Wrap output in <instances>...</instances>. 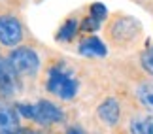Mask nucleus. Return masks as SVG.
I'll return each mask as SVG.
<instances>
[{"mask_svg": "<svg viewBox=\"0 0 153 134\" xmlns=\"http://www.w3.org/2000/svg\"><path fill=\"white\" fill-rule=\"evenodd\" d=\"M0 134H38V132L32 130V129H15V130H10V132H0Z\"/></svg>", "mask_w": 153, "mask_h": 134, "instance_id": "dca6fc26", "label": "nucleus"}, {"mask_svg": "<svg viewBox=\"0 0 153 134\" xmlns=\"http://www.w3.org/2000/svg\"><path fill=\"white\" fill-rule=\"evenodd\" d=\"M34 121L38 125H53L64 121V112L49 100H40L34 104Z\"/></svg>", "mask_w": 153, "mask_h": 134, "instance_id": "20e7f679", "label": "nucleus"}, {"mask_svg": "<svg viewBox=\"0 0 153 134\" xmlns=\"http://www.w3.org/2000/svg\"><path fill=\"white\" fill-rule=\"evenodd\" d=\"M10 66L17 76H34L40 68V57L32 47H15L8 57Z\"/></svg>", "mask_w": 153, "mask_h": 134, "instance_id": "f03ea898", "label": "nucleus"}, {"mask_svg": "<svg viewBox=\"0 0 153 134\" xmlns=\"http://www.w3.org/2000/svg\"><path fill=\"white\" fill-rule=\"evenodd\" d=\"M66 134H87V132L81 129L79 125H70L68 129H66Z\"/></svg>", "mask_w": 153, "mask_h": 134, "instance_id": "f3484780", "label": "nucleus"}, {"mask_svg": "<svg viewBox=\"0 0 153 134\" xmlns=\"http://www.w3.org/2000/svg\"><path fill=\"white\" fill-rule=\"evenodd\" d=\"M131 134H153V115H140L128 125Z\"/></svg>", "mask_w": 153, "mask_h": 134, "instance_id": "9d476101", "label": "nucleus"}, {"mask_svg": "<svg viewBox=\"0 0 153 134\" xmlns=\"http://www.w3.org/2000/svg\"><path fill=\"white\" fill-rule=\"evenodd\" d=\"M78 51L85 57H104L106 55V45L100 38L97 36H87L79 42Z\"/></svg>", "mask_w": 153, "mask_h": 134, "instance_id": "1a4fd4ad", "label": "nucleus"}, {"mask_svg": "<svg viewBox=\"0 0 153 134\" xmlns=\"http://www.w3.org/2000/svg\"><path fill=\"white\" fill-rule=\"evenodd\" d=\"M140 32V25L136 23V19L131 17H123L121 21H115L111 27V38L121 42V40H132L136 34Z\"/></svg>", "mask_w": 153, "mask_h": 134, "instance_id": "0eeeda50", "label": "nucleus"}, {"mask_svg": "<svg viewBox=\"0 0 153 134\" xmlns=\"http://www.w3.org/2000/svg\"><path fill=\"white\" fill-rule=\"evenodd\" d=\"M15 129H19V115H17L15 108L0 100V132H10Z\"/></svg>", "mask_w": 153, "mask_h": 134, "instance_id": "6e6552de", "label": "nucleus"}, {"mask_svg": "<svg viewBox=\"0 0 153 134\" xmlns=\"http://www.w3.org/2000/svg\"><path fill=\"white\" fill-rule=\"evenodd\" d=\"M136 96H138L140 104H142L146 110H149V112L153 113V83H144V85H140L138 91H136Z\"/></svg>", "mask_w": 153, "mask_h": 134, "instance_id": "f8f14e48", "label": "nucleus"}, {"mask_svg": "<svg viewBox=\"0 0 153 134\" xmlns=\"http://www.w3.org/2000/svg\"><path fill=\"white\" fill-rule=\"evenodd\" d=\"M97 113H98V119H100L102 123H106L108 127H115L121 119V106L114 96H108L100 106L97 108Z\"/></svg>", "mask_w": 153, "mask_h": 134, "instance_id": "423d86ee", "label": "nucleus"}, {"mask_svg": "<svg viewBox=\"0 0 153 134\" xmlns=\"http://www.w3.org/2000/svg\"><path fill=\"white\" fill-rule=\"evenodd\" d=\"M19 89V76L10 66L8 59H0V95L13 96Z\"/></svg>", "mask_w": 153, "mask_h": 134, "instance_id": "39448f33", "label": "nucleus"}, {"mask_svg": "<svg viewBox=\"0 0 153 134\" xmlns=\"http://www.w3.org/2000/svg\"><path fill=\"white\" fill-rule=\"evenodd\" d=\"M97 28H100V21H97L95 17L87 15L85 19L81 21V30H85V32H93V30H97Z\"/></svg>", "mask_w": 153, "mask_h": 134, "instance_id": "2eb2a0df", "label": "nucleus"}, {"mask_svg": "<svg viewBox=\"0 0 153 134\" xmlns=\"http://www.w3.org/2000/svg\"><path fill=\"white\" fill-rule=\"evenodd\" d=\"M142 66L146 72H149L153 76V45L142 53Z\"/></svg>", "mask_w": 153, "mask_h": 134, "instance_id": "4468645a", "label": "nucleus"}, {"mask_svg": "<svg viewBox=\"0 0 153 134\" xmlns=\"http://www.w3.org/2000/svg\"><path fill=\"white\" fill-rule=\"evenodd\" d=\"M78 27H79V23L78 19H66L64 21V25L59 28V32H57V40L59 42H70L74 36H76V32H78Z\"/></svg>", "mask_w": 153, "mask_h": 134, "instance_id": "9b49d317", "label": "nucleus"}, {"mask_svg": "<svg viewBox=\"0 0 153 134\" xmlns=\"http://www.w3.org/2000/svg\"><path fill=\"white\" fill-rule=\"evenodd\" d=\"M48 91L61 100H72L78 95V79L62 66H53L48 74Z\"/></svg>", "mask_w": 153, "mask_h": 134, "instance_id": "f257e3e1", "label": "nucleus"}, {"mask_svg": "<svg viewBox=\"0 0 153 134\" xmlns=\"http://www.w3.org/2000/svg\"><path fill=\"white\" fill-rule=\"evenodd\" d=\"M23 40V25L15 15H0V44L15 47Z\"/></svg>", "mask_w": 153, "mask_h": 134, "instance_id": "7ed1b4c3", "label": "nucleus"}, {"mask_svg": "<svg viewBox=\"0 0 153 134\" xmlns=\"http://www.w3.org/2000/svg\"><path fill=\"white\" fill-rule=\"evenodd\" d=\"M89 15L91 17H95L97 21H104L106 19V15H108V11H106V6L104 4H100V2H95L91 6V10H89Z\"/></svg>", "mask_w": 153, "mask_h": 134, "instance_id": "ddd939ff", "label": "nucleus"}]
</instances>
